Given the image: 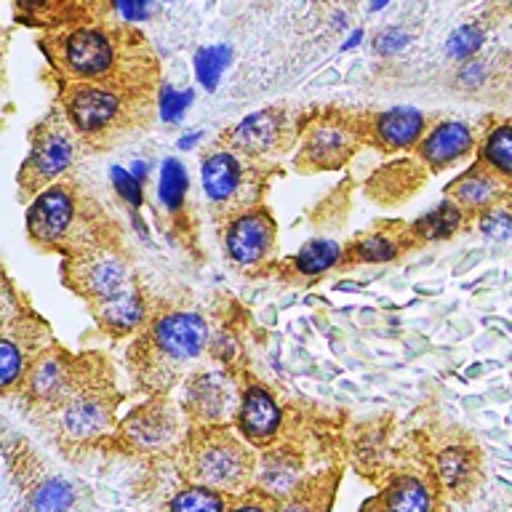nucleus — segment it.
<instances>
[{"label": "nucleus", "instance_id": "f257e3e1", "mask_svg": "<svg viewBox=\"0 0 512 512\" xmlns=\"http://www.w3.org/2000/svg\"><path fill=\"white\" fill-rule=\"evenodd\" d=\"M48 56L67 83H94L142 99L158 78L150 46L128 27H72L48 43Z\"/></svg>", "mask_w": 512, "mask_h": 512}, {"label": "nucleus", "instance_id": "f03ea898", "mask_svg": "<svg viewBox=\"0 0 512 512\" xmlns=\"http://www.w3.org/2000/svg\"><path fill=\"white\" fill-rule=\"evenodd\" d=\"M139 102L142 96L120 94L94 83H70L64 94V115L80 136L102 139L126 131L139 115Z\"/></svg>", "mask_w": 512, "mask_h": 512}, {"label": "nucleus", "instance_id": "7ed1b4c3", "mask_svg": "<svg viewBox=\"0 0 512 512\" xmlns=\"http://www.w3.org/2000/svg\"><path fill=\"white\" fill-rule=\"evenodd\" d=\"M254 459L248 448L230 432L211 427L203 432L190 451V475L195 483L216 491H235L248 480Z\"/></svg>", "mask_w": 512, "mask_h": 512}, {"label": "nucleus", "instance_id": "20e7f679", "mask_svg": "<svg viewBox=\"0 0 512 512\" xmlns=\"http://www.w3.org/2000/svg\"><path fill=\"white\" fill-rule=\"evenodd\" d=\"M75 128L70 118L64 115H51L43 120L35 134H32V150L22 163L19 182L27 192H40L46 184H51L59 174L70 168L75 158Z\"/></svg>", "mask_w": 512, "mask_h": 512}, {"label": "nucleus", "instance_id": "39448f33", "mask_svg": "<svg viewBox=\"0 0 512 512\" xmlns=\"http://www.w3.org/2000/svg\"><path fill=\"white\" fill-rule=\"evenodd\" d=\"M80 222H94V214H80L78 195L64 184H56L40 192L30 206L27 232L35 243L46 248L64 246V243L83 248V238L78 232Z\"/></svg>", "mask_w": 512, "mask_h": 512}, {"label": "nucleus", "instance_id": "423d86ee", "mask_svg": "<svg viewBox=\"0 0 512 512\" xmlns=\"http://www.w3.org/2000/svg\"><path fill=\"white\" fill-rule=\"evenodd\" d=\"M67 283L91 304L131 291L128 264L102 243L72 251L67 264Z\"/></svg>", "mask_w": 512, "mask_h": 512}, {"label": "nucleus", "instance_id": "0eeeda50", "mask_svg": "<svg viewBox=\"0 0 512 512\" xmlns=\"http://www.w3.org/2000/svg\"><path fill=\"white\" fill-rule=\"evenodd\" d=\"M363 131L344 118H323L307 128L296 166L307 171H334L344 166L358 147Z\"/></svg>", "mask_w": 512, "mask_h": 512}, {"label": "nucleus", "instance_id": "6e6552de", "mask_svg": "<svg viewBox=\"0 0 512 512\" xmlns=\"http://www.w3.org/2000/svg\"><path fill=\"white\" fill-rule=\"evenodd\" d=\"M150 347L160 352V358L168 363H184L198 358L208 342L206 320L195 312H168L155 320L150 331Z\"/></svg>", "mask_w": 512, "mask_h": 512}, {"label": "nucleus", "instance_id": "1a4fd4ad", "mask_svg": "<svg viewBox=\"0 0 512 512\" xmlns=\"http://www.w3.org/2000/svg\"><path fill=\"white\" fill-rule=\"evenodd\" d=\"M275 238V222L267 211H246V214L235 216L227 227L224 243H227V254L232 262L238 264H256L262 256H267Z\"/></svg>", "mask_w": 512, "mask_h": 512}, {"label": "nucleus", "instance_id": "9d476101", "mask_svg": "<svg viewBox=\"0 0 512 512\" xmlns=\"http://www.w3.org/2000/svg\"><path fill=\"white\" fill-rule=\"evenodd\" d=\"M27 392L32 398L40 400V403H56V400L67 398L70 400L75 395V363L70 360V355H64L59 350L40 352L35 363L27 368Z\"/></svg>", "mask_w": 512, "mask_h": 512}, {"label": "nucleus", "instance_id": "9b49d317", "mask_svg": "<svg viewBox=\"0 0 512 512\" xmlns=\"http://www.w3.org/2000/svg\"><path fill=\"white\" fill-rule=\"evenodd\" d=\"M232 150L246 152V155H267L280 152L286 144V112L278 107H267L256 115H248L243 123L230 131Z\"/></svg>", "mask_w": 512, "mask_h": 512}, {"label": "nucleus", "instance_id": "f8f14e48", "mask_svg": "<svg viewBox=\"0 0 512 512\" xmlns=\"http://www.w3.org/2000/svg\"><path fill=\"white\" fill-rule=\"evenodd\" d=\"M424 115L414 107H392L371 118L363 128V139L384 150H406L422 142Z\"/></svg>", "mask_w": 512, "mask_h": 512}, {"label": "nucleus", "instance_id": "ddd939ff", "mask_svg": "<svg viewBox=\"0 0 512 512\" xmlns=\"http://www.w3.org/2000/svg\"><path fill=\"white\" fill-rule=\"evenodd\" d=\"M112 416V406L107 395L91 387H80L62 411V430L75 440H88L107 430Z\"/></svg>", "mask_w": 512, "mask_h": 512}, {"label": "nucleus", "instance_id": "4468645a", "mask_svg": "<svg viewBox=\"0 0 512 512\" xmlns=\"http://www.w3.org/2000/svg\"><path fill=\"white\" fill-rule=\"evenodd\" d=\"M283 422L278 400L262 384H248L238 406V427L251 443H267L275 438Z\"/></svg>", "mask_w": 512, "mask_h": 512}, {"label": "nucleus", "instance_id": "2eb2a0df", "mask_svg": "<svg viewBox=\"0 0 512 512\" xmlns=\"http://www.w3.org/2000/svg\"><path fill=\"white\" fill-rule=\"evenodd\" d=\"M416 147H419V158L427 163V168L440 171L472 150V131L464 123L446 120L432 128Z\"/></svg>", "mask_w": 512, "mask_h": 512}, {"label": "nucleus", "instance_id": "dca6fc26", "mask_svg": "<svg viewBox=\"0 0 512 512\" xmlns=\"http://www.w3.org/2000/svg\"><path fill=\"white\" fill-rule=\"evenodd\" d=\"M238 392L224 374H203L190 384V408L206 422H219L232 411Z\"/></svg>", "mask_w": 512, "mask_h": 512}, {"label": "nucleus", "instance_id": "f3484780", "mask_svg": "<svg viewBox=\"0 0 512 512\" xmlns=\"http://www.w3.org/2000/svg\"><path fill=\"white\" fill-rule=\"evenodd\" d=\"M203 190L214 203H224L230 200L243 184V166H240L238 155L232 152H214L203 160Z\"/></svg>", "mask_w": 512, "mask_h": 512}, {"label": "nucleus", "instance_id": "a211bd4d", "mask_svg": "<svg viewBox=\"0 0 512 512\" xmlns=\"http://www.w3.org/2000/svg\"><path fill=\"white\" fill-rule=\"evenodd\" d=\"M91 307H94V315L102 323V328H107L112 334H128L144 320V299L136 288L126 291V294L112 296L107 302L91 304Z\"/></svg>", "mask_w": 512, "mask_h": 512}, {"label": "nucleus", "instance_id": "6ab92c4d", "mask_svg": "<svg viewBox=\"0 0 512 512\" xmlns=\"http://www.w3.org/2000/svg\"><path fill=\"white\" fill-rule=\"evenodd\" d=\"M299 478H302V464H299L296 456L286 454V451H272V454H267L262 462H259V486H262L267 494H296Z\"/></svg>", "mask_w": 512, "mask_h": 512}, {"label": "nucleus", "instance_id": "aec40b11", "mask_svg": "<svg viewBox=\"0 0 512 512\" xmlns=\"http://www.w3.org/2000/svg\"><path fill=\"white\" fill-rule=\"evenodd\" d=\"M384 512H432V491L416 475H400L387 491Z\"/></svg>", "mask_w": 512, "mask_h": 512}, {"label": "nucleus", "instance_id": "412c9836", "mask_svg": "<svg viewBox=\"0 0 512 512\" xmlns=\"http://www.w3.org/2000/svg\"><path fill=\"white\" fill-rule=\"evenodd\" d=\"M22 8L32 19H43L46 24H91L86 22L94 14L80 0H22Z\"/></svg>", "mask_w": 512, "mask_h": 512}, {"label": "nucleus", "instance_id": "4be33fe9", "mask_svg": "<svg viewBox=\"0 0 512 512\" xmlns=\"http://www.w3.org/2000/svg\"><path fill=\"white\" fill-rule=\"evenodd\" d=\"M451 195H454L462 206H488L491 200L499 198V182H496V176L483 174L480 168H472L470 174L459 176V179L451 184Z\"/></svg>", "mask_w": 512, "mask_h": 512}, {"label": "nucleus", "instance_id": "5701e85b", "mask_svg": "<svg viewBox=\"0 0 512 512\" xmlns=\"http://www.w3.org/2000/svg\"><path fill=\"white\" fill-rule=\"evenodd\" d=\"M440 483L451 491H459L464 483H470L472 472H475V459L472 451L464 446H448L440 451L438 462H435Z\"/></svg>", "mask_w": 512, "mask_h": 512}, {"label": "nucleus", "instance_id": "b1692460", "mask_svg": "<svg viewBox=\"0 0 512 512\" xmlns=\"http://www.w3.org/2000/svg\"><path fill=\"white\" fill-rule=\"evenodd\" d=\"M339 259H342V246L339 243L326 238L310 240L296 254V270L302 272V275H320V272L331 270Z\"/></svg>", "mask_w": 512, "mask_h": 512}, {"label": "nucleus", "instance_id": "393cba45", "mask_svg": "<svg viewBox=\"0 0 512 512\" xmlns=\"http://www.w3.org/2000/svg\"><path fill=\"white\" fill-rule=\"evenodd\" d=\"M459 219H462V211L456 203L446 200L440 203L432 214L422 216L419 222L414 224V235L422 240H438V238H451L459 227Z\"/></svg>", "mask_w": 512, "mask_h": 512}, {"label": "nucleus", "instance_id": "a878e982", "mask_svg": "<svg viewBox=\"0 0 512 512\" xmlns=\"http://www.w3.org/2000/svg\"><path fill=\"white\" fill-rule=\"evenodd\" d=\"M168 512H224V499L216 488L192 483L171 499Z\"/></svg>", "mask_w": 512, "mask_h": 512}, {"label": "nucleus", "instance_id": "bb28decb", "mask_svg": "<svg viewBox=\"0 0 512 512\" xmlns=\"http://www.w3.org/2000/svg\"><path fill=\"white\" fill-rule=\"evenodd\" d=\"M128 430H131V435H134L139 446L155 448L174 432V424H171L168 416L158 414L155 408H147V411H142V414H136L131 419Z\"/></svg>", "mask_w": 512, "mask_h": 512}, {"label": "nucleus", "instance_id": "cd10ccee", "mask_svg": "<svg viewBox=\"0 0 512 512\" xmlns=\"http://www.w3.org/2000/svg\"><path fill=\"white\" fill-rule=\"evenodd\" d=\"M75 491L67 480L48 478L32 491V510L35 512H67L72 507Z\"/></svg>", "mask_w": 512, "mask_h": 512}, {"label": "nucleus", "instance_id": "c85d7f7f", "mask_svg": "<svg viewBox=\"0 0 512 512\" xmlns=\"http://www.w3.org/2000/svg\"><path fill=\"white\" fill-rule=\"evenodd\" d=\"M184 195H187V171L176 158H166L160 168V200L168 211H179Z\"/></svg>", "mask_w": 512, "mask_h": 512}, {"label": "nucleus", "instance_id": "c756f323", "mask_svg": "<svg viewBox=\"0 0 512 512\" xmlns=\"http://www.w3.org/2000/svg\"><path fill=\"white\" fill-rule=\"evenodd\" d=\"M483 158L496 174L512 179V126H499L494 128V134H488L483 144Z\"/></svg>", "mask_w": 512, "mask_h": 512}, {"label": "nucleus", "instance_id": "7c9ffc66", "mask_svg": "<svg viewBox=\"0 0 512 512\" xmlns=\"http://www.w3.org/2000/svg\"><path fill=\"white\" fill-rule=\"evenodd\" d=\"M232 48L227 46H211L200 48L198 56H195V72H198V80L208 91H214L219 78H222L224 67L230 64Z\"/></svg>", "mask_w": 512, "mask_h": 512}, {"label": "nucleus", "instance_id": "2f4dec72", "mask_svg": "<svg viewBox=\"0 0 512 512\" xmlns=\"http://www.w3.org/2000/svg\"><path fill=\"white\" fill-rule=\"evenodd\" d=\"M24 371V350L16 344L14 336H3L0 339V379H3V387L11 390L14 382L22 376Z\"/></svg>", "mask_w": 512, "mask_h": 512}, {"label": "nucleus", "instance_id": "473e14b6", "mask_svg": "<svg viewBox=\"0 0 512 512\" xmlns=\"http://www.w3.org/2000/svg\"><path fill=\"white\" fill-rule=\"evenodd\" d=\"M398 254V246L392 243L387 235H368L360 240L358 246L352 248V259L355 262H390Z\"/></svg>", "mask_w": 512, "mask_h": 512}, {"label": "nucleus", "instance_id": "72a5a7b5", "mask_svg": "<svg viewBox=\"0 0 512 512\" xmlns=\"http://www.w3.org/2000/svg\"><path fill=\"white\" fill-rule=\"evenodd\" d=\"M480 43H483V35L478 27H462L448 38V54L454 59H470L480 48Z\"/></svg>", "mask_w": 512, "mask_h": 512}, {"label": "nucleus", "instance_id": "f704fd0d", "mask_svg": "<svg viewBox=\"0 0 512 512\" xmlns=\"http://www.w3.org/2000/svg\"><path fill=\"white\" fill-rule=\"evenodd\" d=\"M480 232L491 240H507L512 235V216L502 208H491L480 216Z\"/></svg>", "mask_w": 512, "mask_h": 512}, {"label": "nucleus", "instance_id": "c9c22d12", "mask_svg": "<svg viewBox=\"0 0 512 512\" xmlns=\"http://www.w3.org/2000/svg\"><path fill=\"white\" fill-rule=\"evenodd\" d=\"M192 104V91H174V88H166L163 96H160V118L166 120V123H176V120H182L184 110Z\"/></svg>", "mask_w": 512, "mask_h": 512}, {"label": "nucleus", "instance_id": "e433bc0d", "mask_svg": "<svg viewBox=\"0 0 512 512\" xmlns=\"http://www.w3.org/2000/svg\"><path fill=\"white\" fill-rule=\"evenodd\" d=\"M110 176L112 184H115V190L120 192V198L128 200L131 206H139V203H142V184H139V179H136L131 171H126V168L120 166H112Z\"/></svg>", "mask_w": 512, "mask_h": 512}, {"label": "nucleus", "instance_id": "4c0bfd02", "mask_svg": "<svg viewBox=\"0 0 512 512\" xmlns=\"http://www.w3.org/2000/svg\"><path fill=\"white\" fill-rule=\"evenodd\" d=\"M152 6H155V0H118L120 14L126 16L128 22H142V19H147L152 14Z\"/></svg>", "mask_w": 512, "mask_h": 512}, {"label": "nucleus", "instance_id": "58836bf2", "mask_svg": "<svg viewBox=\"0 0 512 512\" xmlns=\"http://www.w3.org/2000/svg\"><path fill=\"white\" fill-rule=\"evenodd\" d=\"M408 43V35L403 30H384L382 35H376V51L382 54H395Z\"/></svg>", "mask_w": 512, "mask_h": 512}, {"label": "nucleus", "instance_id": "ea45409f", "mask_svg": "<svg viewBox=\"0 0 512 512\" xmlns=\"http://www.w3.org/2000/svg\"><path fill=\"white\" fill-rule=\"evenodd\" d=\"M280 512H318V502H312V499H299V496H296L294 502H288Z\"/></svg>", "mask_w": 512, "mask_h": 512}, {"label": "nucleus", "instance_id": "a19ab883", "mask_svg": "<svg viewBox=\"0 0 512 512\" xmlns=\"http://www.w3.org/2000/svg\"><path fill=\"white\" fill-rule=\"evenodd\" d=\"M147 168H150V166H147V163H142V160H136L134 166H131V174H134L136 179H139V182H142L144 176H147Z\"/></svg>", "mask_w": 512, "mask_h": 512}, {"label": "nucleus", "instance_id": "79ce46f5", "mask_svg": "<svg viewBox=\"0 0 512 512\" xmlns=\"http://www.w3.org/2000/svg\"><path fill=\"white\" fill-rule=\"evenodd\" d=\"M200 142V134H190L184 136V139H179V150H187V147H192V144Z\"/></svg>", "mask_w": 512, "mask_h": 512}, {"label": "nucleus", "instance_id": "37998d69", "mask_svg": "<svg viewBox=\"0 0 512 512\" xmlns=\"http://www.w3.org/2000/svg\"><path fill=\"white\" fill-rule=\"evenodd\" d=\"M232 512H267L262 504H243V507H235Z\"/></svg>", "mask_w": 512, "mask_h": 512}, {"label": "nucleus", "instance_id": "c03bdc74", "mask_svg": "<svg viewBox=\"0 0 512 512\" xmlns=\"http://www.w3.org/2000/svg\"><path fill=\"white\" fill-rule=\"evenodd\" d=\"M382 6H387V0H371V8H374V11H379Z\"/></svg>", "mask_w": 512, "mask_h": 512}]
</instances>
